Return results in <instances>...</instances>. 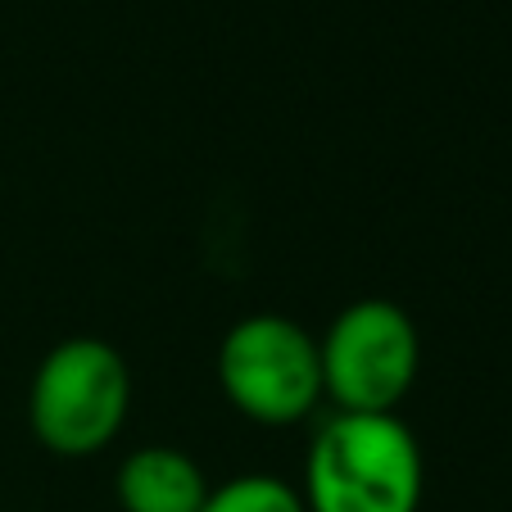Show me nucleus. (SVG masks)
Wrapping results in <instances>:
<instances>
[{
	"instance_id": "nucleus-1",
	"label": "nucleus",
	"mask_w": 512,
	"mask_h": 512,
	"mask_svg": "<svg viewBox=\"0 0 512 512\" xmlns=\"http://www.w3.org/2000/svg\"><path fill=\"white\" fill-rule=\"evenodd\" d=\"M295 490L309 512H417L422 445L399 413H331L313 431Z\"/></svg>"
},
{
	"instance_id": "nucleus-2",
	"label": "nucleus",
	"mask_w": 512,
	"mask_h": 512,
	"mask_svg": "<svg viewBox=\"0 0 512 512\" xmlns=\"http://www.w3.org/2000/svg\"><path fill=\"white\" fill-rule=\"evenodd\" d=\"M132 413V368L100 336H68L41 354L28 381V431L55 458H96Z\"/></svg>"
},
{
	"instance_id": "nucleus-3",
	"label": "nucleus",
	"mask_w": 512,
	"mask_h": 512,
	"mask_svg": "<svg viewBox=\"0 0 512 512\" xmlns=\"http://www.w3.org/2000/svg\"><path fill=\"white\" fill-rule=\"evenodd\" d=\"M318 363L336 413H399L422 372V336L404 304L363 295L318 336Z\"/></svg>"
},
{
	"instance_id": "nucleus-4",
	"label": "nucleus",
	"mask_w": 512,
	"mask_h": 512,
	"mask_svg": "<svg viewBox=\"0 0 512 512\" xmlns=\"http://www.w3.org/2000/svg\"><path fill=\"white\" fill-rule=\"evenodd\" d=\"M223 399L259 426H295L318 413V336L286 313H250L232 322L213 358Z\"/></svg>"
},
{
	"instance_id": "nucleus-5",
	"label": "nucleus",
	"mask_w": 512,
	"mask_h": 512,
	"mask_svg": "<svg viewBox=\"0 0 512 512\" xmlns=\"http://www.w3.org/2000/svg\"><path fill=\"white\" fill-rule=\"evenodd\" d=\"M209 490L204 467L177 445H141L114 472L123 512H200Z\"/></svg>"
},
{
	"instance_id": "nucleus-6",
	"label": "nucleus",
	"mask_w": 512,
	"mask_h": 512,
	"mask_svg": "<svg viewBox=\"0 0 512 512\" xmlns=\"http://www.w3.org/2000/svg\"><path fill=\"white\" fill-rule=\"evenodd\" d=\"M200 512H309L300 490L272 472H241L213 485Z\"/></svg>"
}]
</instances>
